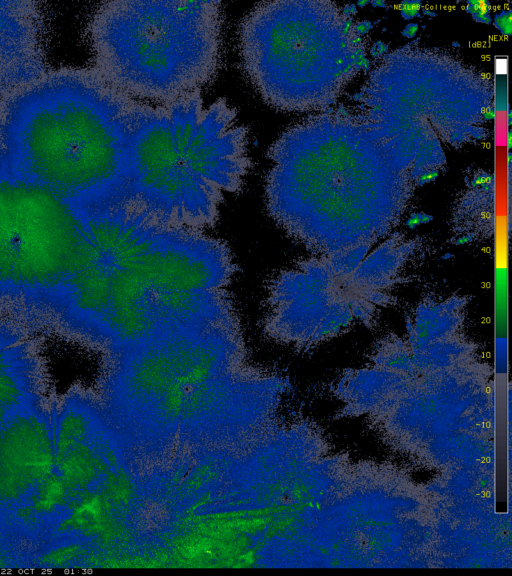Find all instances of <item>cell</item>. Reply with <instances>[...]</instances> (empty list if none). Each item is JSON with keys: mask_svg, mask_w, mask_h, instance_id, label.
I'll list each match as a JSON object with an SVG mask.
<instances>
[{"mask_svg": "<svg viewBox=\"0 0 512 576\" xmlns=\"http://www.w3.org/2000/svg\"><path fill=\"white\" fill-rule=\"evenodd\" d=\"M145 105L96 70L41 78L0 112V167L78 207L126 196L132 134Z\"/></svg>", "mask_w": 512, "mask_h": 576, "instance_id": "cell-1", "label": "cell"}, {"mask_svg": "<svg viewBox=\"0 0 512 576\" xmlns=\"http://www.w3.org/2000/svg\"><path fill=\"white\" fill-rule=\"evenodd\" d=\"M89 260L56 308L61 327L107 357L170 331L218 323L220 298L179 292L166 267V224L130 197L83 209Z\"/></svg>", "mask_w": 512, "mask_h": 576, "instance_id": "cell-2", "label": "cell"}, {"mask_svg": "<svg viewBox=\"0 0 512 576\" xmlns=\"http://www.w3.org/2000/svg\"><path fill=\"white\" fill-rule=\"evenodd\" d=\"M248 146V129L225 98L205 105L198 91L146 103L132 134L127 196L169 225L204 231L225 195L242 190Z\"/></svg>", "mask_w": 512, "mask_h": 576, "instance_id": "cell-3", "label": "cell"}, {"mask_svg": "<svg viewBox=\"0 0 512 576\" xmlns=\"http://www.w3.org/2000/svg\"><path fill=\"white\" fill-rule=\"evenodd\" d=\"M222 28L219 1L117 0L98 7L88 33L99 75L157 105L202 91L214 79Z\"/></svg>", "mask_w": 512, "mask_h": 576, "instance_id": "cell-4", "label": "cell"}, {"mask_svg": "<svg viewBox=\"0 0 512 576\" xmlns=\"http://www.w3.org/2000/svg\"><path fill=\"white\" fill-rule=\"evenodd\" d=\"M92 249L81 207L0 167V305L44 315Z\"/></svg>", "mask_w": 512, "mask_h": 576, "instance_id": "cell-5", "label": "cell"}, {"mask_svg": "<svg viewBox=\"0 0 512 576\" xmlns=\"http://www.w3.org/2000/svg\"><path fill=\"white\" fill-rule=\"evenodd\" d=\"M54 459L51 403L0 426V522L10 521L50 474Z\"/></svg>", "mask_w": 512, "mask_h": 576, "instance_id": "cell-6", "label": "cell"}, {"mask_svg": "<svg viewBox=\"0 0 512 576\" xmlns=\"http://www.w3.org/2000/svg\"><path fill=\"white\" fill-rule=\"evenodd\" d=\"M48 403L47 374L37 344L26 329L0 319V426Z\"/></svg>", "mask_w": 512, "mask_h": 576, "instance_id": "cell-7", "label": "cell"}, {"mask_svg": "<svg viewBox=\"0 0 512 576\" xmlns=\"http://www.w3.org/2000/svg\"><path fill=\"white\" fill-rule=\"evenodd\" d=\"M43 70L36 10L28 2L0 1V91L25 88Z\"/></svg>", "mask_w": 512, "mask_h": 576, "instance_id": "cell-8", "label": "cell"}, {"mask_svg": "<svg viewBox=\"0 0 512 576\" xmlns=\"http://www.w3.org/2000/svg\"><path fill=\"white\" fill-rule=\"evenodd\" d=\"M30 567V552L21 539L0 523V568Z\"/></svg>", "mask_w": 512, "mask_h": 576, "instance_id": "cell-9", "label": "cell"}, {"mask_svg": "<svg viewBox=\"0 0 512 576\" xmlns=\"http://www.w3.org/2000/svg\"><path fill=\"white\" fill-rule=\"evenodd\" d=\"M422 2L419 0H404L399 4V10L405 20L421 17Z\"/></svg>", "mask_w": 512, "mask_h": 576, "instance_id": "cell-10", "label": "cell"}, {"mask_svg": "<svg viewBox=\"0 0 512 576\" xmlns=\"http://www.w3.org/2000/svg\"><path fill=\"white\" fill-rule=\"evenodd\" d=\"M465 10L471 14L472 17L483 14H490L491 4L490 2L484 0H469L466 3Z\"/></svg>", "mask_w": 512, "mask_h": 576, "instance_id": "cell-11", "label": "cell"}, {"mask_svg": "<svg viewBox=\"0 0 512 576\" xmlns=\"http://www.w3.org/2000/svg\"><path fill=\"white\" fill-rule=\"evenodd\" d=\"M492 23L502 34L507 36L511 34L512 26L510 12L503 11L502 13L497 14L492 20Z\"/></svg>", "mask_w": 512, "mask_h": 576, "instance_id": "cell-12", "label": "cell"}, {"mask_svg": "<svg viewBox=\"0 0 512 576\" xmlns=\"http://www.w3.org/2000/svg\"><path fill=\"white\" fill-rule=\"evenodd\" d=\"M432 219L433 217L431 215L426 214L424 212L413 213L407 219L406 226L409 229H414L419 225L429 223Z\"/></svg>", "mask_w": 512, "mask_h": 576, "instance_id": "cell-13", "label": "cell"}, {"mask_svg": "<svg viewBox=\"0 0 512 576\" xmlns=\"http://www.w3.org/2000/svg\"><path fill=\"white\" fill-rule=\"evenodd\" d=\"M372 28L373 23L369 20H363L354 26V30L359 37L367 34Z\"/></svg>", "mask_w": 512, "mask_h": 576, "instance_id": "cell-14", "label": "cell"}, {"mask_svg": "<svg viewBox=\"0 0 512 576\" xmlns=\"http://www.w3.org/2000/svg\"><path fill=\"white\" fill-rule=\"evenodd\" d=\"M438 175H439L438 170L426 171L419 176L418 183L419 185L430 183L434 181L438 177Z\"/></svg>", "mask_w": 512, "mask_h": 576, "instance_id": "cell-15", "label": "cell"}, {"mask_svg": "<svg viewBox=\"0 0 512 576\" xmlns=\"http://www.w3.org/2000/svg\"><path fill=\"white\" fill-rule=\"evenodd\" d=\"M388 50V45L382 41H377L373 44L371 49V55L373 57H379L386 53Z\"/></svg>", "mask_w": 512, "mask_h": 576, "instance_id": "cell-16", "label": "cell"}, {"mask_svg": "<svg viewBox=\"0 0 512 576\" xmlns=\"http://www.w3.org/2000/svg\"><path fill=\"white\" fill-rule=\"evenodd\" d=\"M418 30L419 25L417 23H409L403 28L402 35L406 38H413L416 36Z\"/></svg>", "mask_w": 512, "mask_h": 576, "instance_id": "cell-17", "label": "cell"}, {"mask_svg": "<svg viewBox=\"0 0 512 576\" xmlns=\"http://www.w3.org/2000/svg\"><path fill=\"white\" fill-rule=\"evenodd\" d=\"M343 13L347 18L353 17L357 13V7L354 3L346 4L343 8Z\"/></svg>", "mask_w": 512, "mask_h": 576, "instance_id": "cell-18", "label": "cell"}, {"mask_svg": "<svg viewBox=\"0 0 512 576\" xmlns=\"http://www.w3.org/2000/svg\"><path fill=\"white\" fill-rule=\"evenodd\" d=\"M477 23L489 25L492 23V16L491 14H483L479 16L472 17Z\"/></svg>", "mask_w": 512, "mask_h": 576, "instance_id": "cell-19", "label": "cell"}, {"mask_svg": "<svg viewBox=\"0 0 512 576\" xmlns=\"http://www.w3.org/2000/svg\"><path fill=\"white\" fill-rule=\"evenodd\" d=\"M370 4L374 8H386L387 7V3L383 0H373V1H370Z\"/></svg>", "mask_w": 512, "mask_h": 576, "instance_id": "cell-20", "label": "cell"}, {"mask_svg": "<svg viewBox=\"0 0 512 576\" xmlns=\"http://www.w3.org/2000/svg\"><path fill=\"white\" fill-rule=\"evenodd\" d=\"M422 14L424 16H428V17H435L436 16V12L432 9H429V8L423 9Z\"/></svg>", "mask_w": 512, "mask_h": 576, "instance_id": "cell-21", "label": "cell"}, {"mask_svg": "<svg viewBox=\"0 0 512 576\" xmlns=\"http://www.w3.org/2000/svg\"><path fill=\"white\" fill-rule=\"evenodd\" d=\"M483 116L485 119L491 120L494 118V111L491 109H488L486 112H484Z\"/></svg>", "mask_w": 512, "mask_h": 576, "instance_id": "cell-22", "label": "cell"}, {"mask_svg": "<svg viewBox=\"0 0 512 576\" xmlns=\"http://www.w3.org/2000/svg\"><path fill=\"white\" fill-rule=\"evenodd\" d=\"M369 4H370L369 0H359V1H357V3L355 5H356V7L364 8L365 6H367Z\"/></svg>", "mask_w": 512, "mask_h": 576, "instance_id": "cell-23", "label": "cell"}, {"mask_svg": "<svg viewBox=\"0 0 512 576\" xmlns=\"http://www.w3.org/2000/svg\"><path fill=\"white\" fill-rule=\"evenodd\" d=\"M353 21L352 19H348L344 24L345 31H349L352 28Z\"/></svg>", "mask_w": 512, "mask_h": 576, "instance_id": "cell-24", "label": "cell"}, {"mask_svg": "<svg viewBox=\"0 0 512 576\" xmlns=\"http://www.w3.org/2000/svg\"><path fill=\"white\" fill-rule=\"evenodd\" d=\"M511 147V134L510 132L508 133V148Z\"/></svg>", "mask_w": 512, "mask_h": 576, "instance_id": "cell-25", "label": "cell"}, {"mask_svg": "<svg viewBox=\"0 0 512 576\" xmlns=\"http://www.w3.org/2000/svg\"><path fill=\"white\" fill-rule=\"evenodd\" d=\"M452 46H453V47H460V43H459L458 41H454V42L452 43Z\"/></svg>", "mask_w": 512, "mask_h": 576, "instance_id": "cell-26", "label": "cell"}]
</instances>
